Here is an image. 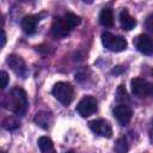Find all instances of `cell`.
Instances as JSON below:
<instances>
[{
  "label": "cell",
  "mask_w": 153,
  "mask_h": 153,
  "mask_svg": "<svg viewBox=\"0 0 153 153\" xmlns=\"http://www.w3.org/2000/svg\"><path fill=\"white\" fill-rule=\"evenodd\" d=\"M1 105L4 109H7L16 115L23 116L29 106L26 92L20 87H13L8 93L4 96Z\"/></svg>",
  "instance_id": "obj_1"
},
{
  "label": "cell",
  "mask_w": 153,
  "mask_h": 153,
  "mask_svg": "<svg viewBox=\"0 0 153 153\" xmlns=\"http://www.w3.org/2000/svg\"><path fill=\"white\" fill-rule=\"evenodd\" d=\"M79 24H80V17L68 12L63 17H56L54 19L51 25V33L56 38L66 37Z\"/></svg>",
  "instance_id": "obj_2"
},
{
  "label": "cell",
  "mask_w": 153,
  "mask_h": 153,
  "mask_svg": "<svg viewBox=\"0 0 153 153\" xmlns=\"http://www.w3.org/2000/svg\"><path fill=\"white\" fill-rule=\"evenodd\" d=\"M51 93L61 104L67 106L73 99L74 91H73V87L71 84L65 82V81H60V82H56L54 85Z\"/></svg>",
  "instance_id": "obj_3"
},
{
  "label": "cell",
  "mask_w": 153,
  "mask_h": 153,
  "mask_svg": "<svg viewBox=\"0 0 153 153\" xmlns=\"http://www.w3.org/2000/svg\"><path fill=\"white\" fill-rule=\"evenodd\" d=\"M102 43L106 49L111 51H122L127 48V41L123 37L116 36L108 31L102 33Z\"/></svg>",
  "instance_id": "obj_4"
},
{
  "label": "cell",
  "mask_w": 153,
  "mask_h": 153,
  "mask_svg": "<svg viewBox=\"0 0 153 153\" xmlns=\"http://www.w3.org/2000/svg\"><path fill=\"white\" fill-rule=\"evenodd\" d=\"M130 86L133 93L140 98L153 97V84L142 78H134L130 82Z\"/></svg>",
  "instance_id": "obj_5"
},
{
  "label": "cell",
  "mask_w": 153,
  "mask_h": 153,
  "mask_svg": "<svg viewBox=\"0 0 153 153\" xmlns=\"http://www.w3.org/2000/svg\"><path fill=\"white\" fill-rule=\"evenodd\" d=\"M7 63H8L10 68H11L18 76H20V78H23V79H25V78L29 76V68H27L25 61H24L20 56H18V55H16V54L10 55V56L7 57Z\"/></svg>",
  "instance_id": "obj_6"
},
{
  "label": "cell",
  "mask_w": 153,
  "mask_h": 153,
  "mask_svg": "<svg viewBox=\"0 0 153 153\" xmlns=\"http://www.w3.org/2000/svg\"><path fill=\"white\" fill-rule=\"evenodd\" d=\"M76 111L82 117H88L93 112L97 111V100L92 96H85L76 105Z\"/></svg>",
  "instance_id": "obj_7"
},
{
  "label": "cell",
  "mask_w": 153,
  "mask_h": 153,
  "mask_svg": "<svg viewBox=\"0 0 153 153\" xmlns=\"http://www.w3.org/2000/svg\"><path fill=\"white\" fill-rule=\"evenodd\" d=\"M91 130L93 133H96L97 135H100L103 137H111L112 135V129L111 126L109 124L108 121L103 120V118H98V120H93L88 123Z\"/></svg>",
  "instance_id": "obj_8"
},
{
  "label": "cell",
  "mask_w": 153,
  "mask_h": 153,
  "mask_svg": "<svg viewBox=\"0 0 153 153\" xmlns=\"http://www.w3.org/2000/svg\"><path fill=\"white\" fill-rule=\"evenodd\" d=\"M114 116L118 121L121 126H126L130 122L131 116H133V110L129 105L127 104H118L114 108Z\"/></svg>",
  "instance_id": "obj_9"
},
{
  "label": "cell",
  "mask_w": 153,
  "mask_h": 153,
  "mask_svg": "<svg viewBox=\"0 0 153 153\" xmlns=\"http://www.w3.org/2000/svg\"><path fill=\"white\" fill-rule=\"evenodd\" d=\"M134 43H135L136 49L140 53H142L145 55H152L153 54V39L151 37H148L146 35H139L135 38Z\"/></svg>",
  "instance_id": "obj_10"
},
{
  "label": "cell",
  "mask_w": 153,
  "mask_h": 153,
  "mask_svg": "<svg viewBox=\"0 0 153 153\" xmlns=\"http://www.w3.org/2000/svg\"><path fill=\"white\" fill-rule=\"evenodd\" d=\"M39 22V16H36V14H30V16H26L22 19V29L25 33L27 35H32L36 32V29H37V23Z\"/></svg>",
  "instance_id": "obj_11"
},
{
  "label": "cell",
  "mask_w": 153,
  "mask_h": 153,
  "mask_svg": "<svg viewBox=\"0 0 153 153\" xmlns=\"http://www.w3.org/2000/svg\"><path fill=\"white\" fill-rule=\"evenodd\" d=\"M120 23H121L122 29L123 30H127V31L134 29L135 25H136V20L129 14V12L126 8L122 10L121 13H120Z\"/></svg>",
  "instance_id": "obj_12"
},
{
  "label": "cell",
  "mask_w": 153,
  "mask_h": 153,
  "mask_svg": "<svg viewBox=\"0 0 153 153\" xmlns=\"http://www.w3.org/2000/svg\"><path fill=\"white\" fill-rule=\"evenodd\" d=\"M51 114L48 112V111H38L36 115H35V123L37 126H39L41 128L43 129H48L51 124Z\"/></svg>",
  "instance_id": "obj_13"
},
{
  "label": "cell",
  "mask_w": 153,
  "mask_h": 153,
  "mask_svg": "<svg viewBox=\"0 0 153 153\" xmlns=\"http://www.w3.org/2000/svg\"><path fill=\"white\" fill-rule=\"evenodd\" d=\"M37 145L39 147L41 153H56L54 143L48 136H41L37 140Z\"/></svg>",
  "instance_id": "obj_14"
},
{
  "label": "cell",
  "mask_w": 153,
  "mask_h": 153,
  "mask_svg": "<svg viewBox=\"0 0 153 153\" xmlns=\"http://www.w3.org/2000/svg\"><path fill=\"white\" fill-rule=\"evenodd\" d=\"M99 23L105 27H111L114 25V13L111 8H103L100 11Z\"/></svg>",
  "instance_id": "obj_15"
},
{
  "label": "cell",
  "mask_w": 153,
  "mask_h": 153,
  "mask_svg": "<svg viewBox=\"0 0 153 153\" xmlns=\"http://www.w3.org/2000/svg\"><path fill=\"white\" fill-rule=\"evenodd\" d=\"M19 121L13 116H7L1 121V126L6 130H16L19 127Z\"/></svg>",
  "instance_id": "obj_16"
},
{
  "label": "cell",
  "mask_w": 153,
  "mask_h": 153,
  "mask_svg": "<svg viewBox=\"0 0 153 153\" xmlns=\"http://www.w3.org/2000/svg\"><path fill=\"white\" fill-rule=\"evenodd\" d=\"M115 151L117 153H127L128 151V142L126 137H120L115 143Z\"/></svg>",
  "instance_id": "obj_17"
},
{
  "label": "cell",
  "mask_w": 153,
  "mask_h": 153,
  "mask_svg": "<svg viewBox=\"0 0 153 153\" xmlns=\"http://www.w3.org/2000/svg\"><path fill=\"white\" fill-rule=\"evenodd\" d=\"M116 99L117 100H128V94H127V91L123 87V85H120V87L117 88V97H116Z\"/></svg>",
  "instance_id": "obj_18"
},
{
  "label": "cell",
  "mask_w": 153,
  "mask_h": 153,
  "mask_svg": "<svg viewBox=\"0 0 153 153\" xmlns=\"http://www.w3.org/2000/svg\"><path fill=\"white\" fill-rule=\"evenodd\" d=\"M145 27H146V30H147L149 33L153 35V13L149 14V16L146 18V20H145Z\"/></svg>",
  "instance_id": "obj_19"
},
{
  "label": "cell",
  "mask_w": 153,
  "mask_h": 153,
  "mask_svg": "<svg viewBox=\"0 0 153 153\" xmlns=\"http://www.w3.org/2000/svg\"><path fill=\"white\" fill-rule=\"evenodd\" d=\"M0 79H1V84H0V87L1 88H5L8 84V74L5 72V71H1L0 72Z\"/></svg>",
  "instance_id": "obj_20"
},
{
  "label": "cell",
  "mask_w": 153,
  "mask_h": 153,
  "mask_svg": "<svg viewBox=\"0 0 153 153\" xmlns=\"http://www.w3.org/2000/svg\"><path fill=\"white\" fill-rule=\"evenodd\" d=\"M6 43V35H5V31L1 30V47H4Z\"/></svg>",
  "instance_id": "obj_21"
},
{
  "label": "cell",
  "mask_w": 153,
  "mask_h": 153,
  "mask_svg": "<svg viewBox=\"0 0 153 153\" xmlns=\"http://www.w3.org/2000/svg\"><path fill=\"white\" fill-rule=\"evenodd\" d=\"M149 139H151V142L153 143V121H152V124H151V129H149Z\"/></svg>",
  "instance_id": "obj_22"
},
{
  "label": "cell",
  "mask_w": 153,
  "mask_h": 153,
  "mask_svg": "<svg viewBox=\"0 0 153 153\" xmlns=\"http://www.w3.org/2000/svg\"><path fill=\"white\" fill-rule=\"evenodd\" d=\"M68 153H73V152H72V151H69V152H68Z\"/></svg>",
  "instance_id": "obj_23"
},
{
  "label": "cell",
  "mask_w": 153,
  "mask_h": 153,
  "mask_svg": "<svg viewBox=\"0 0 153 153\" xmlns=\"http://www.w3.org/2000/svg\"><path fill=\"white\" fill-rule=\"evenodd\" d=\"M1 153H6V152H4V151H2V152H1Z\"/></svg>",
  "instance_id": "obj_24"
}]
</instances>
